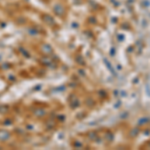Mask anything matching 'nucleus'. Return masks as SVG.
Masks as SVG:
<instances>
[{"mask_svg": "<svg viewBox=\"0 0 150 150\" xmlns=\"http://www.w3.org/2000/svg\"><path fill=\"white\" fill-rule=\"evenodd\" d=\"M42 20L45 22L46 24H48L49 26H52V25L55 24L54 19H53L50 15H48V14H44V15H42Z\"/></svg>", "mask_w": 150, "mask_h": 150, "instance_id": "nucleus-1", "label": "nucleus"}, {"mask_svg": "<svg viewBox=\"0 0 150 150\" xmlns=\"http://www.w3.org/2000/svg\"><path fill=\"white\" fill-rule=\"evenodd\" d=\"M42 51L44 53L52 52V47L49 45V44H44V45H42Z\"/></svg>", "mask_w": 150, "mask_h": 150, "instance_id": "nucleus-4", "label": "nucleus"}, {"mask_svg": "<svg viewBox=\"0 0 150 150\" xmlns=\"http://www.w3.org/2000/svg\"><path fill=\"white\" fill-rule=\"evenodd\" d=\"M10 134L7 131H0V140H6L7 138H9Z\"/></svg>", "mask_w": 150, "mask_h": 150, "instance_id": "nucleus-3", "label": "nucleus"}, {"mask_svg": "<svg viewBox=\"0 0 150 150\" xmlns=\"http://www.w3.org/2000/svg\"><path fill=\"white\" fill-rule=\"evenodd\" d=\"M53 11L55 12V14H57L58 16H61L63 12H64V9H63V7L62 5H60V4H55V6L53 8Z\"/></svg>", "mask_w": 150, "mask_h": 150, "instance_id": "nucleus-2", "label": "nucleus"}]
</instances>
